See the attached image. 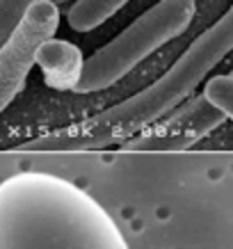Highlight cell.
Masks as SVG:
<instances>
[{"mask_svg": "<svg viewBox=\"0 0 233 249\" xmlns=\"http://www.w3.org/2000/svg\"><path fill=\"white\" fill-rule=\"evenodd\" d=\"M195 0H160L149 7L142 16L128 25L124 32L98 48L96 53L83 62V71L73 91L91 94L114 85L128 71L156 53L160 46L172 41L188 30L195 18Z\"/></svg>", "mask_w": 233, "mask_h": 249, "instance_id": "cell-3", "label": "cell"}, {"mask_svg": "<svg viewBox=\"0 0 233 249\" xmlns=\"http://www.w3.org/2000/svg\"><path fill=\"white\" fill-rule=\"evenodd\" d=\"M60 25V7L53 0H35L14 32L0 46V114L23 89L35 67V51L41 41L55 37Z\"/></svg>", "mask_w": 233, "mask_h": 249, "instance_id": "cell-5", "label": "cell"}, {"mask_svg": "<svg viewBox=\"0 0 233 249\" xmlns=\"http://www.w3.org/2000/svg\"><path fill=\"white\" fill-rule=\"evenodd\" d=\"M53 2H55V5H57L60 9H69V7H71V5L75 2V0H53Z\"/></svg>", "mask_w": 233, "mask_h": 249, "instance_id": "cell-9", "label": "cell"}, {"mask_svg": "<svg viewBox=\"0 0 233 249\" xmlns=\"http://www.w3.org/2000/svg\"><path fill=\"white\" fill-rule=\"evenodd\" d=\"M0 249H128L96 199L51 172H18L0 183Z\"/></svg>", "mask_w": 233, "mask_h": 249, "instance_id": "cell-1", "label": "cell"}, {"mask_svg": "<svg viewBox=\"0 0 233 249\" xmlns=\"http://www.w3.org/2000/svg\"><path fill=\"white\" fill-rule=\"evenodd\" d=\"M229 121L217 107H213L206 98L199 96L183 98L179 106L172 107L160 119L149 124L146 128L135 133L121 142V151H151V153H176L190 149L192 144L208 135L211 130L219 128Z\"/></svg>", "mask_w": 233, "mask_h": 249, "instance_id": "cell-4", "label": "cell"}, {"mask_svg": "<svg viewBox=\"0 0 233 249\" xmlns=\"http://www.w3.org/2000/svg\"><path fill=\"white\" fill-rule=\"evenodd\" d=\"M32 2L35 0H0V46L7 41Z\"/></svg>", "mask_w": 233, "mask_h": 249, "instance_id": "cell-8", "label": "cell"}, {"mask_svg": "<svg viewBox=\"0 0 233 249\" xmlns=\"http://www.w3.org/2000/svg\"><path fill=\"white\" fill-rule=\"evenodd\" d=\"M201 96L213 107H217L226 119L233 117V76L231 73H219V76H213L211 80H206Z\"/></svg>", "mask_w": 233, "mask_h": 249, "instance_id": "cell-7", "label": "cell"}, {"mask_svg": "<svg viewBox=\"0 0 233 249\" xmlns=\"http://www.w3.org/2000/svg\"><path fill=\"white\" fill-rule=\"evenodd\" d=\"M231 48L233 9H226L222 18L203 30L188 46V51L146 89L108 107L106 112L94 114L91 119L21 144L18 151H96L124 142L188 98L203 78L231 53Z\"/></svg>", "mask_w": 233, "mask_h": 249, "instance_id": "cell-2", "label": "cell"}, {"mask_svg": "<svg viewBox=\"0 0 233 249\" xmlns=\"http://www.w3.org/2000/svg\"><path fill=\"white\" fill-rule=\"evenodd\" d=\"M83 62L80 48L64 39L48 37L35 51V64L41 67L46 85L53 89H73L83 71Z\"/></svg>", "mask_w": 233, "mask_h": 249, "instance_id": "cell-6", "label": "cell"}]
</instances>
